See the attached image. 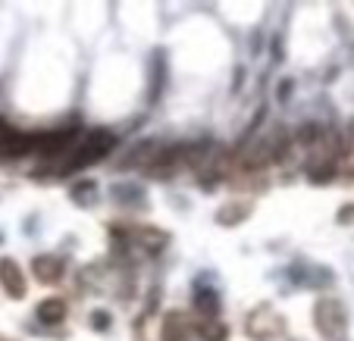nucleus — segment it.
Wrapping results in <instances>:
<instances>
[{
  "label": "nucleus",
  "mask_w": 354,
  "mask_h": 341,
  "mask_svg": "<svg viewBox=\"0 0 354 341\" xmlns=\"http://www.w3.org/2000/svg\"><path fill=\"white\" fill-rule=\"evenodd\" d=\"M317 326H320V332L326 335L329 341H345V332H348L345 307H342L335 298H323V301L317 304Z\"/></svg>",
  "instance_id": "1"
},
{
  "label": "nucleus",
  "mask_w": 354,
  "mask_h": 341,
  "mask_svg": "<svg viewBox=\"0 0 354 341\" xmlns=\"http://www.w3.org/2000/svg\"><path fill=\"white\" fill-rule=\"evenodd\" d=\"M63 313H66V304H63V301H44L38 307V316L44 322H60Z\"/></svg>",
  "instance_id": "4"
},
{
  "label": "nucleus",
  "mask_w": 354,
  "mask_h": 341,
  "mask_svg": "<svg viewBox=\"0 0 354 341\" xmlns=\"http://www.w3.org/2000/svg\"><path fill=\"white\" fill-rule=\"evenodd\" d=\"M198 304H201V307H207V310H210V313H214V310H216V307H220V304H216V301H214V295H201V301H198Z\"/></svg>",
  "instance_id": "6"
},
{
  "label": "nucleus",
  "mask_w": 354,
  "mask_h": 341,
  "mask_svg": "<svg viewBox=\"0 0 354 341\" xmlns=\"http://www.w3.org/2000/svg\"><path fill=\"white\" fill-rule=\"evenodd\" d=\"M201 335H204L207 341H223L226 329H223V326H214V322H204V326H201Z\"/></svg>",
  "instance_id": "5"
},
{
  "label": "nucleus",
  "mask_w": 354,
  "mask_h": 341,
  "mask_svg": "<svg viewBox=\"0 0 354 341\" xmlns=\"http://www.w3.org/2000/svg\"><path fill=\"white\" fill-rule=\"evenodd\" d=\"M0 282L10 288V295H16V298L22 295V275H19V266H16L13 260L0 263Z\"/></svg>",
  "instance_id": "2"
},
{
  "label": "nucleus",
  "mask_w": 354,
  "mask_h": 341,
  "mask_svg": "<svg viewBox=\"0 0 354 341\" xmlns=\"http://www.w3.org/2000/svg\"><path fill=\"white\" fill-rule=\"evenodd\" d=\"M107 320H110L107 313H97V316H94V326H97V329H100V326H107Z\"/></svg>",
  "instance_id": "7"
},
{
  "label": "nucleus",
  "mask_w": 354,
  "mask_h": 341,
  "mask_svg": "<svg viewBox=\"0 0 354 341\" xmlns=\"http://www.w3.org/2000/svg\"><path fill=\"white\" fill-rule=\"evenodd\" d=\"M35 273H38L41 282H57L60 279V260H54V257H38V260H35Z\"/></svg>",
  "instance_id": "3"
}]
</instances>
